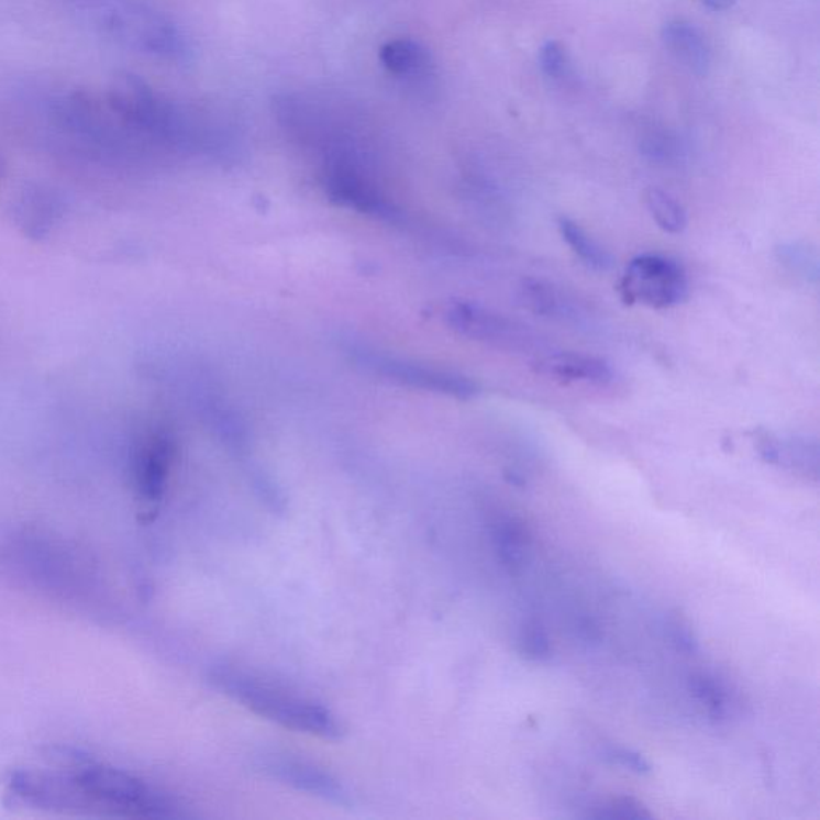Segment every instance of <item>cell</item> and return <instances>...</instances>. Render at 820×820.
<instances>
[{
	"label": "cell",
	"instance_id": "6da1fadb",
	"mask_svg": "<svg viewBox=\"0 0 820 820\" xmlns=\"http://www.w3.org/2000/svg\"><path fill=\"white\" fill-rule=\"evenodd\" d=\"M19 797L38 808H97L145 819L184 818L168 795L115 767L84 763L65 774H19L12 780Z\"/></svg>",
	"mask_w": 820,
	"mask_h": 820
},
{
	"label": "cell",
	"instance_id": "7a4b0ae2",
	"mask_svg": "<svg viewBox=\"0 0 820 820\" xmlns=\"http://www.w3.org/2000/svg\"><path fill=\"white\" fill-rule=\"evenodd\" d=\"M210 678L231 699L273 723L329 741L343 735L339 718L317 700L290 692L240 668L219 667Z\"/></svg>",
	"mask_w": 820,
	"mask_h": 820
},
{
	"label": "cell",
	"instance_id": "3957f363",
	"mask_svg": "<svg viewBox=\"0 0 820 820\" xmlns=\"http://www.w3.org/2000/svg\"><path fill=\"white\" fill-rule=\"evenodd\" d=\"M688 290V276L683 266L654 254L633 258L620 282V296L625 303H641L655 310L682 303Z\"/></svg>",
	"mask_w": 820,
	"mask_h": 820
},
{
	"label": "cell",
	"instance_id": "277c9868",
	"mask_svg": "<svg viewBox=\"0 0 820 820\" xmlns=\"http://www.w3.org/2000/svg\"><path fill=\"white\" fill-rule=\"evenodd\" d=\"M452 328L461 334L497 348L529 352L539 345L538 335L521 322L472 303H457L447 311Z\"/></svg>",
	"mask_w": 820,
	"mask_h": 820
},
{
	"label": "cell",
	"instance_id": "5b68a950",
	"mask_svg": "<svg viewBox=\"0 0 820 820\" xmlns=\"http://www.w3.org/2000/svg\"><path fill=\"white\" fill-rule=\"evenodd\" d=\"M258 767L273 779L290 785L296 790L304 791L325 801L336 802V805L350 802L348 791L334 776L303 760L300 762L292 756L272 753V755H263L258 758Z\"/></svg>",
	"mask_w": 820,
	"mask_h": 820
},
{
	"label": "cell",
	"instance_id": "8992f818",
	"mask_svg": "<svg viewBox=\"0 0 820 820\" xmlns=\"http://www.w3.org/2000/svg\"><path fill=\"white\" fill-rule=\"evenodd\" d=\"M363 356L367 364H370V367L377 369L378 373L401 380L402 384L423 388V390L444 392L458 399H469L478 395V385L464 375L434 369V367L417 366V364L392 359V357Z\"/></svg>",
	"mask_w": 820,
	"mask_h": 820
},
{
	"label": "cell",
	"instance_id": "52a82bcc",
	"mask_svg": "<svg viewBox=\"0 0 820 820\" xmlns=\"http://www.w3.org/2000/svg\"><path fill=\"white\" fill-rule=\"evenodd\" d=\"M753 440L760 457L767 464L784 466L818 479L820 451L816 437L805 434L780 436L767 430H756Z\"/></svg>",
	"mask_w": 820,
	"mask_h": 820
},
{
	"label": "cell",
	"instance_id": "ba28073f",
	"mask_svg": "<svg viewBox=\"0 0 820 820\" xmlns=\"http://www.w3.org/2000/svg\"><path fill=\"white\" fill-rule=\"evenodd\" d=\"M535 373L564 384H587L606 387L614 381L611 364L602 357L584 353H550L534 363Z\"/></svg>",
	"mask_w": 820,
	"mask_h": 820
},
{
	"label": "cell",
	"instance_id": "9c48e42d",
	"mask_svg": "<svg viewBox=\"0 0 820 820\" xmlns=\"http://www.w3.org/2000/svg\"><path fill=\"white\" fill-rule=\"evenodd\" d=\"M171 461H174L171 437L167 433L153 434L136 458V487L145 502L156 503L163 499Z\"/></svg>",
	"mask_w": 820,
	"mask_h": 820
},
{
	"label": "cell",
	"instance_id": "30bf717a",
	"mask_svg": "<svg viewBox=\"0 0 820 820\" xmlns=\"http://www.w3.org/2000/svg\"><path fill=\"white\" fill-rule=\"evenodd\" d=\"M665 47L679 65L697 76L709 73L711 55L703 34L685 20H673L662 30Z\"/></svg>",
	"mask_w": 820,
	"mask_h": 820
},
{
	"label": "cell",
	"instance_id": "8fae6325",
	"mask_svg": "<svg viewBox=\"0 0 820 820\" xmlns=\"http://www.w3.org/2000/svg\"><path fill=\"white\" fill-rule=\"evenodd\" d=\"M110 98L115 111L133 121L145 122L153 114V93L138 76L115 77L111 84Z\"/></svg>",
	"mask_w": 820,
	"mask_h": 820
},
{
	"label": "cell",
	"instance_id": "7c38bea8",
	"mask_svg": "<svg viewBox=\"0 0 820 820\" xmlns=\"http://www.w3.org/2000/svg\"><path fill=\"white\" fill-rule=\"evenodd\" d=\"M15 213L16 222L27 236L42 237L48 233L52 224L58 219L59 202L58 199L52 198L51 192L36 189L24 195Z\"/></svg>",
	"mask_w": 820,
	"mask_h": 820
},
{
	"label": "cell",
	"instance_id": "4fadbf2b",
	"mask_svg": "<svg viewBox=\"0 0 820 820\" xmlns=\"http://www.w3.org/2000/svg\"><path fill=\"white\" fill-rule=\"evenodd\" d=\"M518 299L525 310L546 318L573 317V304L552 284L538 279L522 280Z\"/></svg>",
	"mask_w": 820,
	"mask_h": 820
},
{
	"label": "cell",
	"instance_id": "5bb4252c",
	"mask_svg": "<svg viewBox=\"0 0 820 820\" xmlns=\"http://www.w3.org/2000/svg\"><path fill=\"white\" fill-rule=\"evenodd\" d=\"M494 546L500 563L510 573H518L528 559L529 534L517 520H502L494 525Z\"/></svg>",
	"mask_w": 820,
	"mask_h": 820
},
{
	"label": "cell",
	"instance_id": "9a60e30c",
	"mask_svg": "<svg viewBox=\"0 0 820 820\" xmlns=\"http://www.w3.org/2000/svg\"><path fill=\"white\" fill-rule=\"evenodd\" d=\"M558 230L564 243L569 245L570 251L580 258L581 263L595 272H608L614 265L612 255L606 248L588 236L585 230L567 217H559Z\"/></svg>",
	"mask_w": 820,
	"mask_h": 820
},
{
	"label": "cell",
	"instance_id": "2e32d148",
	"mask_svg": "<svg viewBox=\"0 0 820 820\" xmlns=\"http://www.w3.org/2000/svg\"><path fill=\"white\" fill-rule=\"evenodd\" d=\"M646 206L651 217L665 233L679 234L688 224L685 207L679 204L672 195L653 188L647 191Z\"/></svg>",
	"mask_w": 820,
	"mask_h": 820
},
{
	"label": "cell",
	"instance_id": "e0dca14e",
	"mask_svg": "<svg viewBox=\"0 0 820 820\" xmlns=\"http://www.w3.org/2000/svg\"><path fill=\"white\" fill-rule=\"evenodd\" d=\"M380 59L392 75H409L425 65L426 52L409 38H398L380 48Z\"/></svg>",
	"mask_w": 820,
	"mask_h": 820
},
{
	"label": "cell",
	"instance_id": "ac0fdd59",
	"mask_svg": "<svg viewBox=\"0 0 820 820\" xmlns=\"http://www.w3.org/2000/svg\"><path fill=\"white\" fill-rule=\"evenodd\" d=\"M689 692L697 702L702 703L713 720L721 721L728 717L729 697L724 686L714 676L696 673L689 678Z\"/></svg>",
	"mask_w": 820,
	"mask_h": 820
},
{
	"label": "cell",
	"instance_id": "d6986e66",
	"mask_svg": "<svg viewBox=\"0 0 820 820\" xmlns=\"http://www.w3.org/2000/svg\"><path fill=\"white\" fill-rule=\"evenodd\" d=\"M776 252L779 262L798 278L808 280V282H818L819 257L818 252L811 245L795 241V243L780 244Z\"/></svg>",
	"mask_w": 820,
	"mask_h": 820
},
{
	"label": "cell",
	"instance_id": "ffe728a7",
	"mask_svg": "<svg viewBox=\"0 0 820 820\" xmlns=\"http://www.w3.org/2000/svg\"><path fill=\"white\" fill-rule=\"evenodd\" d=\"M520 653L528 661L545 662L552 657V643L548 633L541 623L531 620L522 625L520 638H518Z\"/></svg>",
	"mask_w": 820,
	"mask_h": 820
},
{
	"label": "cell",
	"instance_id": "44dd1931",
	"mask_svg": "<svg viewBox=\"0 0 820 820\" xmlns=\"http://www.w3.org/2000/svg\"><path fill=\"white\" fill-rule=\"evenodd\" d=\"M595 818L643 820L653 818V815L640 801L625 797L617 798V800L609 802L598 815H595Z\"/></svg>",
	"mask_w": 820,
	"mask_h": 820
},
{
	"label": "cell",
	"instance_id": "7402d4cb",
	"mask_svg": "<svg viewBox=\"0 0 820 820\" xmlns=\"http://www.w3.org/2000/svg\"><path fill=\"white\" fill-rule=\"evenodd\" d=\"M539 63L548 77H563L567 71V56L564 48L556 41H548L542 45L539 52Z\"/></svg>",
	"mask_w": 820,
	"mask_h": 820
},
{
	"label": "cell",
	"instance_id": "603a6c76",
	"mask_svg": "<svg viewBox=\"0 0 820 820\" xmlns=\"http://www.w3.org/2000/svg\"><path fill=\"white\" fill-rule=\"evenodd\" d=\"M668 632H671V638L676 650L683 651L686 654H694L699 650V643H697L692 627L689 625L685 617L673 616L671 622H668Z\"/></svg>",
	"mask_w": 820,
	"mask_h": 820
},
{
	"label": "cell",
	"instance_id": "cb8c5ba5",
	"mask_svg": "<svg viewBox=\"0 0 820 820\" xmlns=\"http://www.w3.org/2000/svg\"><path fill=\"white\" fill-rule=\"evenodd\" d=\"M608 758L617 765L627 767V769L633 771L638 774L651 773V765L641 753L633 752V750L627 749H612L609 750Z\"/></svg>",
	"mask_w": 820,
	"mask_h": 820
},
{
	"label": "cell",
	"instance_id": "d4e9b609",
	"mask_svg": "<svg viewBox=\"0 0 820 820\" xmlns=\"http://www.w3.org/2000/svg\"><path fill=\"white\" fill-rule=\"evenodd\" d=\"M643 151L654 159H667L675 153V140L667 133H651L644 138Z\"/></svg>",
	"mask_w": 820,
	"mask_h": 820
},
{
	"label": "cell",
	"instance_id": "484cf974",
	"mask_svg": "<svg viewBox=\"0 0 820 820\" xmlns=\"http://www.w3.org/2000/svg\"><path fill=\"white\" fill-rule=\"evenodd\" d=\"M577 633L587 643H599L602 640L601 627L591 617H580L577 620Z\"/></svg>",
	"mask_w": 820,
	"mask_h": 820
},
{
	"label": "cell",
	"instance_id": "4316f807",
	"mask_svg": "<svg viewBox=\"0 0 820 820\" xmlns=\"http://www.w3.org/2000/svg\"><path fill=\"white\" fill-rule=\"evenodd\" d=\"M702 2L706 3L709 9L714 10V12H724V10L734 7V3L738 2V0H702Z\"/></svg>",
	"mask_w": 820,
	"mask_h": 820
}]
</instances>
